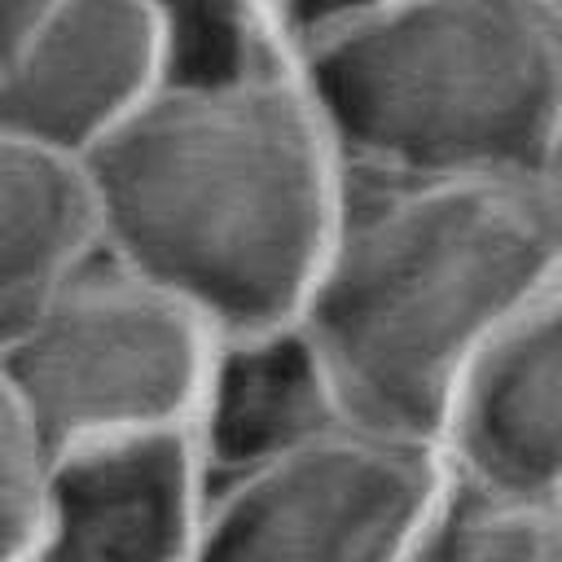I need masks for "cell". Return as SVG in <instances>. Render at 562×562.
<instances>
[{
  "label": "cell",
  "mask_w": 562,
  "mask_h": 562,
  "mask_svg": "<svg viewBox=\"0 0 562 562\" xmlns=\"http://www.w3.org/2000/svg\"><path fill=\"white\" fill-rule=\"evenodd\" d=\"M97 246L88 171L0 136V351Z\"/></svg>",
  "instance_id": "30bf717a"
},
{
  "label": "cell",
  "mask_w": 562,
  "mask_h": 562,
  "mask_svg": "<svg viewBox=\"0 0 562 562\" xmlns=\"http://www.w3.org/2000/svg\"><path fill=\"white\" fill-rule=\"evenodd\" d=\"M558 268L562 202L540 176L342 171L338 228L299 325L351 426L443 448L465 373Z\"/></svg>",
  "instance_id": "7a4b0ae2"
},
{
  "label": "cell",
  "mask_w": 562,
  "mask_h": 562,
  "mask_svg": "<svg viewBox=\"0 0 562 562\" xmlns=\"http://www.w3.org/2000/svg\"><path fill=\"white\" fill-rule=\"evenodd\" d=\"M206 487L189 435L70 452L18 562H193Z\"/></svg>",
  "instance_id": "52a82bcc"
},
{
  "label": "cell",
  "mask_w": 562,
  "mask_h": 562,
  "mask_svg": "<svg viewBox=\"0 0 562 562\" xmlns=\"http://www.w3.org/2000/svg\"><path fill=\"white\" fill-rule=\"evenodd\" d=\"M408 562H562V487H514L448 465Z\"/></svg>",
  "instance_id": "8fae6325"
},
{
  "label": "cell",
  "mask_w": 562,
  "mask_h": 562,
  "mask_svg": "<svg viewBox=\"0 0 562 562\" xmlns=\"http://www.w3.org/2000/svg\"><path fill=\"white\" fill-rule=\"evenodd\" d=\"M443 457L492 483L562 487V268L465 373L443 426Z\"/></svg>",
  "instance_id": "9c48e42d"
},
{
  "label": "cell",
  "mask_w": 562,
  "mask_h": 562,
  "mask_svg": "<svg viewBox=\"0 0 562 562\" xmlns=\"http://www.w3.org/2000/svg\"><path fill=\"white\" fill-rule=\"evenodd\" d=\"M158 88V0H44L0 61V136L83 167Z\"/></svg>",
  "instance_id": "8992f818"
},
{
  "label": "cell",
  "mask_w": 562,
  "mask_h": 562,
  "mask_svg": "<svg viewBox=\"0 0 562 562\" xmlns=\"http://www.w3.org/2000/svg\"><path fill=\"white\" fill-rule=\"evenodd\" d=\"M83 171L101 246L215 338L303 316L338 228L342 167L299 79L158 88Z\"/></svg>",
  "instance_id": "6da1fadb"
},
{
  "label": "cell",
  "mask_w": 562,
  "mask_h": 562,
  "mask_svg": "<svg viewBox=\"0 0 562 562\" xmlns=\"http://www.w3.org/2000/svg\"><path fill=\"white\" fill-rule=\"evenodd\" d=\"M342 426L351 422L334 378L294 321L263 334L215 338L184 435L202 487L215 492L338 435Z\"/></svg>",
  "instance_id": "ba28073f"
},
{
  "label": "cell",
  "mask_w": 562,
  "mask_h": 562,
  "mask_svg": "<svg viewBox=\"0 0 562 562\" xmlns=\"http://www.w3.org/2000/svg\"><path fill=\"white\" fill-rule=\"evenodd\" d=\"M162 31V88L215 92L299 79V61L268 0H193L158 4Z\"/></svg>",
  "instance_id": "7c38bea8"
},
{
  "label": "cell",
  "mask_w": 562,
  "mask_h": 562,
  "mask_svg": "<svg viewBox=\"0 0 562 562\" xmlns=\"http://www.w3.org/2000/svg\"><path fill=\"white\" fill-rule=\"evenodd\" d=\"M281 22L342 171H544L562 110V0H281Z\"/></svg>",
  "instance_id": "3957f363"
},
{
  "label": "cell",
  "mask_w": 562,
  "mask_h": 562,
  "mask_svg": "<svg viewBox=\"0 0 562 562\" xmlns=\"http://www.w3.org/2000/svg\"><path fill=\"white\" fill-rule=\"evenodd\" d=\"M540 180L553 189V198L562 202V110H558V127H553V140H549V158H544V171Z\"/></svg>",
  "instance_id": "5bb4252c"
},
{
  "label": "cell",
  "mask_w": 562,
  "mask_h": 562,
  "mask_svg": "<svg viewBox=\"0 0 562 562\" xmlns=\"http://www.w3.org/2000/svg\"><path fill=\"white\" fill-rule=\"evenodd\" d=\"M443 474L439 443L342 426L206 492L193 562H408Z\"/></svg>",
  "instance_id": "5b68a950"
},
{
  "label": "cell",
  "mask_w": 562,
  "mask_h": 562,
  "mask_svg": "<svg viewBox=\"0 0 562 562\" xmlns=\"http://www.w3.org/2000/svg\"><path fill=\"white\" fill-rule=\"evenodd\" d=\"M215 351L211 325L97 246L0 351L53 461L127 439L184 435Z\"/></svg>",
  "instance_id": "277c9868"
},
{
  "label": "cell",
  "mask_w": 562,
  "mask_h": 562,
  "mask_svg": "<svg viewBox=\"0 0 562 562\" xmlns=\"http://www.w3.org/2000/svg\"><path fill=\"white\" fill-rule=\"evenodd\" d=\"M53 465V452L0 373V562H18L26 553L48 501Z\"/></svg>",
  "instance_id": "4fadbf2b"
}]
</instances>
